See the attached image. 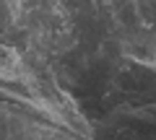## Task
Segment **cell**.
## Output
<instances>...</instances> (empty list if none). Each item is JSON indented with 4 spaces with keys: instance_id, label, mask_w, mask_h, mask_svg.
Listing matches in <instances>:
<instances>
[{
    "instance_id": "obj_1",
    "label": "cell",
    "mask_w": 156,
    "mask_h": 140,
    "mask_svg": "<svg viewBox=\"0 0 156 140\" xmlns=\"http://www.w3.org/2000/svg\"><path fill=\"white\" fill-rule=\"evenodd\" d=\"M18 62V57L13 55L11 50H5V47H0V70H5V67H13Z\"/></svg>"
}]
</instances>
